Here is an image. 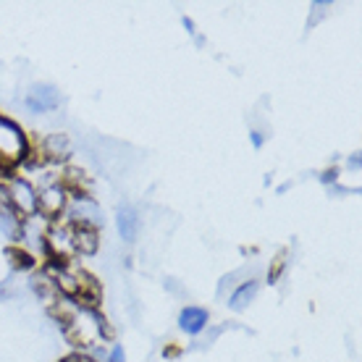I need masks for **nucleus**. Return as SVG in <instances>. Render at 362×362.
<instances>
[{"label": "nucleus", "instance_id": "nucleus-9", "mask_svg": "<svg viewBox=\"0 0 362 362\" xmlns=\"http://www.w3.org/2000/svg\"><path fill=\"white\" fill-rule=\"evenodd\" d=\"M8 257H11V263L16 265V268H32V265H35V260H32L27 252H21V250H13V247L8 250Z\"/></svg>", "mask_w": 362, "mask_h": 362}, {"label": "nucleus", "instance_id": "nucleus-8", "mask_svg": "<svg viewBox=\"0 0 362 362\" xmlns=\"http://www.w3.org/2000/svg\"><path fill=\"white\" fill-rule=\"evenodd\" d=\"M255 291H257V284H255V281H247V284H242V286L234 291V297H231V308L245 310L247 302L255 297Z\"/></svg>", "mask_w": 362, "mask_h": 362}, {"label": "nucleus", "instance_id": "nucleus-3", "mask_svg": "<svg viewBox=\"0 0 362 362\" xmlns=\"http://www.w3.org/2000/svg\"><path fill=\"white\" fill-rule=\"evenodd\" d=\"M27 105L32 110H53L55 105H58V92L53 90V87H47V84H42V87H35V90L29 92L27 98Z\"/></svg>", "mask_w": 362, "mask_h": 362}, {"label": "nucleus", "instance_id": "nucleus-5", "mask_svg": "<svg viewBox=\"0 0 362 362\" xmlns=\"http://www.w3.org/2000/svg\"><path fill=\"white\" fill-rule=\"evenodd\" d=\"M37 208L42 210L45 216H58L61 210H64V192L61 189H45L37 199Z\"/></svg>", "mask_w": 362, "mask_h": 362}, {"label": "nucleus", "instance_id": "nucleus-4", "mask_svg": "<svg viewBox=\"0 0 362 362\" xmlns=\"http://www.w3.org/2000/svg\"><path fill=\"white\" fill-rule=\"evenodd\" d=\"M179 326H181V331H187V334H199L202 328L208 326V310H202V308L181 310Z\"/></svg>", "mask_w": 362, "mask_h": 362}, {"label": "nucleus", "instance_id": "nucleus-2", "mask_svg": "<svg viewBox=\"0 0 362 362\" xmlns=\"http://www.w3.org/2000/svg\"><path fill=\"white\" fill-rule=\"evenodd\" d=\"M98 226H92L90 221H76L71 226V242L82 255L98 252Z\"/></svg>", "mask_w": 362, "mask_h": 362}, {"label": "nucleus", "instance_id": "nucleus-6", "mask_svg": "<svg viewBox=\"0 0 362 362\" xmlns=\"http://www.w3.org/2000/svg\"><path fill=\"white\" fill-rule=\"evenodd\" d=\"M118 231L124 236V242H134L136 231H139V218L132 208L118 210Z\"/></svg>", "mask_w": 362, "mask_h": 362}, {"label": "nucleus", "instance_id": "nucleus-11", "mask_svg": "<svg viewBox=\"0 0 362 362\" xmlns=\"http://www.w3.org/2000/svg\"><path fill=\"white\" fill-rule=\"evenodd\" d=\"M110 362H124V349H121V346H116V349H113V354H110Z\"/></svg>", "mask_w": 362, "mask_h": 362}, {"label": "nucleus", "instance_id": "nucleus-7", "mask_svg": "<svg viewBox=\"0 0 362 362\" xmlns=\"http://www.w3.org/2000/svg\"><path fill=\"white\" fill-rule=\"evenodd\" d=\"M64 187L66 189H71L74 194H79V197H90V187H87V181H84V173L82 171H74L69 168L64 176Z\"/></svg>", "mask_w": 362, "mask_h": 362}, {"label": "nucleus", "instance_id": "nucleus-1", "mask_svg": "<svg viewBox=\"0 0 362 362\" xmlns=\"http://www.w3.org/2000/svg\"><path fill=\"white\" fill-rule=\"evenodd\" d=\"M27 158V136L11 118L0 116V171H8Z\"/></svg>", "mask_w": 362, "mask_h": 362}, {"label": "nucleus", "instance_id": "nucleus-10", "mask_svg": "<svg viewBox=\"0 0 362 362\" xmlns=\"http://www.w3.org/2000/svg\"><path fill=\"white\" fill-rule=\"evenodd\" d=\"M61 362H95V360H90V357H82V354H69V357H64Z\"/></svg>", "mask_w": 362, "mask_h": 362}]
</instances>
